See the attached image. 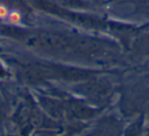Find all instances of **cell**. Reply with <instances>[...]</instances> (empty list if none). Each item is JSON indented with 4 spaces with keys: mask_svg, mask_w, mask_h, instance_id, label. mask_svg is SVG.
Segmentation results:
<instances>
[{
    "mask_svg": "<svg viewBox=\"0 0 149 136\" xmlns=\"http://www.w3.org/2000/svg\"><path fill=\"white\" fill-rule=\"evenodd\" d=\"M9 19L12 23H17L21 19V15L17 12H12L11 15H9Z\"/></svg>",
    "mask_w": 149,
    "mask_h": 136,
    "instance_id": "cell-1",
    "label": "cell"
},
{
    "mask_svg": "<svg viewBox=\"0 0 149 136\" xmlns=\"http://www.w3.org/2000/svg\"><path fill=\"white\" fill-rule=\"evenodd\" d=\"M6 15H7V9L3 5H0V17H5Z\"/></svg>",
    "mask_w": 149,
    "mask_h": 136,
    "instance_id": "cell-2",
    "label": "cell"
}]
</instances>
